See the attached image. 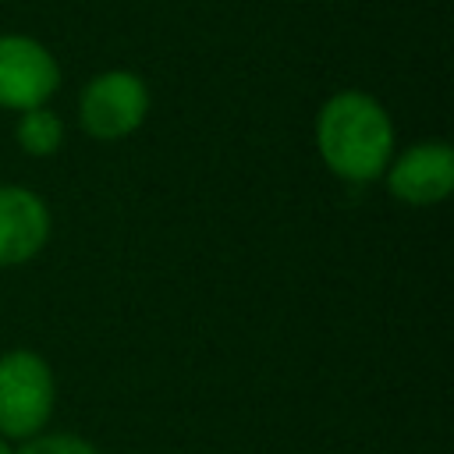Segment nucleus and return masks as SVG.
I'll use <instances>...</instances> for the list:
<instances>
[{"label":"nucleus","mask_w":454,"mask_h":454,"mask_svg":"<svg viewBox=\"0 0 454 454\" xmlns=\"http://www.w3.org/2000/svg\"><path fill=\"white\" fill-rule=\"evenodd\" d=\"M316 149L340 181H376L394 156V121L376 96L340 89L316 114Z\"/></svg>","instance_id":"obj_1"},{"label":"nucleus","mask_w":454,"mask_h":454,"mask_svg":"<svg viewBox=\"0 0 454 454\" xmlns=\"http://www.w3.org/2000/svg\"><path fill=\"white\" fill-rule=\"evenodd\" d=\"M57 404V380L39 351L11 348L0 355V436L32 440Z\"/></svg>","instance_id":"obj_2"},{"label":"nucleus","mask_w":454,"mask_h":454,"mask_svg":"<svg viewBox=\"0 0 454 454\" xmlns=\"http://www.w3.org/2000/svg\"><path fill=\"white\" fill-rule=\"evenodd\" d=\"M149 114V85L124 67L99 71L78 96V124L96 142H117L142 128Z\"/></svg>","instance_id":"obj_3"},{"label":"nucleus","mask_w":454,"mask_h":454,"mask_svg":"<svg viewBox=\"0 0 454 454\" xmlns=\"http://www.w3.org/2000/svg\"><path fill=\"white\" fill-rule=\"evenodd\" d=\"M60 85L57 57L32 35L0 32V106L4 110H32L46 106V99Z\"/></svg>","instance_id":"obj_4"},{"label":"nucleus","mask_w":454,"mask_h":454,"mask_svg":"<svg viewBox=\"0 0 454 454\" xmlns=\"http://www.w3.org/2000/svg\"><path fill=\"white\" fill-rule=\"evenodd\" d=\"M387 188L408 206H436L454 188V149L447 142H415L390 156Z\"/></svg>","instance_id":"obj_5"},{"label":"nucleus","mask_w":454,"mask_h":454,"mask_svg":"<svg viewBox=\"0 0 454 454\" xmlns=\"http://www.w3.org/2000/svg\"><path fill=\"white\" fill-rule=\"evenodd\" d=\"M50 241V206L25 184H0V270L21 266Z\"/></svg>","instance_id":"obj_6"},{"label":"nucleus","mask_w":454,"mask_h":454,"mask_svg":"<svg viewBox=\"0 0 454 454\" xmlns=\"http://www.w3.org/2000/svg\"><path fill=\"white\" fill-rule=\"evenodd\" d=\"M14 142L28 156H53L64 145V121L50 106H32L18 114Z\"/></svg>","instance_id":"obj_7"},{"label":"nucleus","mask_w":454,"mask_h":454,"mask_svg":"<svg viewBox=\"0 0 454 454\" xmlns=\"http://www.w3.org/2000/svg\"><path fill=\"white\" fill-rule=\"evenodd\" d=\"M14 454H99V447L74 433H39L25 440V447Z\"/></svg>","instance_id":"obj_8"},{"label":"nucleus","mask_w":454,"mask_h":454,"mask_svg":"<svg viewBox=\"0 0 454 454\" xmlns=\"http://www.w3.org/2000/svg\"><path fill=\"white\" fill-rule=\"evenodd\" d=\"M0 454H14V450L7 447V440H4V436H0Z\"/></svg>","instance_id":"obj_9"}]
</instances>
